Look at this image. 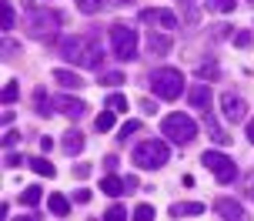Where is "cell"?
Returning <instances> with one entry per match:
<instances>
[{"label":"cell","mask_w":254,"mask_h":221,"mask_svg":"<svg viewBox=\"0 0 254 221\" xmlns=\"http://www.w3.org/2000/svg\"><path fill=\"white\" fill-rule=\"evenodd\" d=\"M221 111H224V117H228L231 124H238V121H244V117H248V101L231 91V94H224V97H221Z\"/></svg>","instance_id":"52a82bcc"},{"label":"cell","mask_w":254,"mask_h":221,"mask_svg":"<svg viewBox=\"0 0 254 221\" xmlns=\"http://www.w3.org/2000/svg\"><path fill=\"white\" fill-rule=\"evenodd\" d=\"M140 111H144V114H154V111H157V101H140Z\"/></svg>","instance_id":"8d00e7d4"},{"label":"cell","mask_w":254,"mask_h":221,"mask_svg":"<svg viewBox=\"0 0 254 221\" xmlns=\"http://www.w3.org/2000/svg\"><path fill=\"white\" fill-rule=\"evenodd\" d=\"M127 80V74H121V71H107V74H97V84L101 87H121Z\"/></svg>","instance_id":"603a6c76"},{"label":"cell","mask_w":254,"mask_h":221,"mask_svg":"<svg viewBox=\"0 0 254 221\" xmlns=\"http://www.w3.org/2000/svg\"><path fill=\"white\" fill-rule=\"evenodd\" d=\"M127 104H130V101H127L124 94H111V97H107V107H111V111H117V114H124Z\"/></svg>","instance_id":"4316f807"},{"label":"cell","mask_w":254,"mask_h":221,"mask_svg":"<svg viewBox=\"0 0 254 221\" xmlns=\"http://www.w3.org/2000/svg\"><path fill=\"white\" fill-rule=\"evenodd\" d=\"M214 215L217 218H244V208L234 198H217L214 201Z\"/></svg>","instance_id":"4fadbf2b"},{"label":"cell","mask_w":254,"mask_h":221,"mask_svg":"<svg viewBox=\"0 0 254 221\" xmlns=\"http://www.w3.org/2000/svg\"><path fill=\"white\" fill-rule=\"evenodd\" d=\"M184 3H190V0H184Z\"/></svg>","instance_id":"7bdbcfd3"},{"label":"cell","mask_w":254,"mask_h":221,"mask_svg":"<svg viewBox=\"0 0 254 221\" xmlns=\"http://www.w3.org/2000/svg\"><path fill=\"white\" fill-rule=\"evenodd\" d=\"M74 174H77V178H87V174H90V164H77Z\"/></svg>","instance_id":"74e56055"},{"label":"cell","mask_w":254,"mask_h":221,"mask_svg":"<svg viewBox=\"0 0 254 221\" xmlns=\"http://www.w3.org/2000/svg\"><path fill=\"white\" fill-rule=\"evenodd\" d=\"M17 94H20L17 80H7V84H3V104H13V101H17Z\"/></svg>","instance_id":"f546056e"},{"label":"cell","mask_w":254,"mask_h":221,"mask_svg":"<svg viewBox=\"0 0 254 221\" xmlns=\"http://www.w3.org/2000/svg\"><path fill=\"white\" fill-rule=\"evenodd\" d=\"M54 111L64 114V117H70V121H77V117H84L87 104L77 101V97H70V94H61V97H54Z\"/></svg>","instance_id":"ba28073f"},{"label":"cell","mask_w":254,"mask_h":221,"mask_svg":"<svg viewBox=\"0 0 254 221\" xmlns=\"http://www.w3.org/2000/svg\"><path fill=\"white\" fill-rule=\"evenodd\" d=\"M197 77H201V80H217V77H221V67H217V64H204L201 71H197Z\"/></svg>","instance_id":"f1b7e54d"},{"label":"cell","mask_w":254,"mask_h":221,"mask_svg":"<svg viewBox=\"0 0 254 221\" xmlns=\"http://www.w3.org/2000/svg\"><path fill=\"white\" fill-rule=\"evenodd\" d=\"M248 141L254 144V121H251V124H248Z\"/></svg>","instance_id":"60d3db41"},{"label":"cell","mask_w":254,"mask_h":221,"mask_svg":"<svg viewBox=\"0 0 254 221\" xmlns=\"http://www.w3.org/2000/svg\"><path fill=\"white\" fill-rule=\"evenodd\" d=\"M104 218H107V221H124V218H127V208L114 205V208H107V211H104Z\"/></svg>","instance_id":"1f68e13d"},{"label":"cell","mask_w":254,"mask_h":221,"mask_svg":"<svg viewBox=\"0 0 254 221\" xmlns=\"http://www.w3.org/2000/svg\"><path fill=\"white\" fill-rule=\"evenodd\" d=\"M140 128H144V124H140V121H127L124 128L117 131V138H121V141H127V138H134V134H137Z\"/></svg>","instance_id":"83f0119b"},{"label":"cell","mask_w":254,"mask_h":221,"mask_svg":"<svg viewBox=\"0 0 254 221\" xmlns=\"http://www.w3.org/2000/svg\"><path fill=\"white\" fill-rule=\"evenodd\" d=\"M54 147V138H47V134H44V138H40V151H51Z\"/></svg>","instance_id":"f35d334b"},{"label":"cell","mask_w":254,"mask_h":221,"mask_svg":"<svg viewBox=\"0 0 254 221\" xmlns=\"http://www.w3.org/2000/svg\"><path fill=\"white\" fill-rule=\"evenodd\" d=\"M238 7V0H207V10H214V13H231Z\"/></svg>","instance_id":"484cf974"},{"label":"cell","mask_w":254,"mask_h":221,"mask_svg":"<svg viewBox=\"0 0 254 221\" xmlns=\"http://www.w3.org/2000/svg\"><path fill=\"white\" fill-rule=\"evenodd\" d=\"M201 164L214 174L217 184H234V178H238V164H234V157L221 154V151H204Z\"/></svg>","instance_id":"5b68a950"},{"label":"cell","mask_w":254,"mask_h":221,"mask_svg":"<svg viewBox=\"0 0 254 221\" xmlns=\"http://www.w3.org/2000/svg\"><path fill=\"white\" fill-rule=\"evenodd\" d=\"M167 215L171 218H197V215H204V205L201 201H184V205H174Z\"/></svg>","instance_id":"9a60e30c"},{"label":"cell","mask_w":254,"mask_h":221,"mask_svg":"<svg viewBox=\"0 0 254 221\" xmlns=\"http://www.w3.org/2000/svg\"><path fill=\"white\" fill-rule=\"evenodd\" d=\"M167 157H171V147H167L164 141H157V138H147V141H140L137 147H134L130 161H134V168L154 171V168H164Z\"/></svg>","instance_id":"7a4b0ae2"},{"label":"cell","mask_w":254,"mask_h":221,"mask_svg":"<svg viewBox=\"0 0 254 221\" xmlns=\"http://www.w3.org/2000/svg\"><path fill=\"white\" fill-rule=\"evenodd\" d=\"M101 191L111 198H121V195H130V188H127V178H117L114 171L107 174V178H101Z\"/></svg>","instance_id":"8fae6325"},{"label":"cell","mask_w":254,"mask_h":221,"mask_svg":"<svg viewBox=\"0 0 254 221\" xmlns=\"http://www.w3.org/2000/svg\"><path fill=\"white\" fill-rule=\"evenodd\" d=\"M17 141H20V134H17V131H7V134H3V147H13Z\"/></svg>","instance_id":"e575fe53"},{"label":"cell","mask_w":254,"mask_h":221,"mask_svg":"<svg viewBox=\"0 0 254 221\" xmlns=\"http://www.w3.org/2000/svg\"><path fill=\"white\" fill-rule=\"evenodd\" d=\"M64 24V13L61 10H47V7H30L24 17V30L27 37L40 40V44H47V40L57 37V30Z\"/></svg>","instance_id":"6da1fadb"},{"label":"cell","mask_w":254,"mask_h":221,"mask_svg":"<svg viewBox=\"0 0 254 221\" xmlns=\"http://www.w3.org/2000/svg\"><path fill=\"white\" fill-rule=\"evenodd\" d=\"M161 131H164L167 141H174V144H190L194 138H197V124H194V117L181 114V111L167 114L164 121H161Z\"/></svg>","instance_id":"3957f363"},{"label":"cell","mask_w":254,"mask_h":221,"mask_svg":"<svg viewBox=\"0 0 254 221\" xmlns=\"http://www.w3.org/2000/svg\"><path fill=\"white\" fill-rule=\"evenodd\" d=\"M251 198H254V188H251Z\"/></svg>","instance_id":"b9f144b4"},{"label":"cell","mask_w":254,"mask_h":221,"mask_svg":"<svg viewBox=\"0 0 254 221\" xmlns=\"http://www.w3.org/2000/svg\"><path fill=\"white\" fill-rule=\"evenodd\" d=\"M188 101H190V107H197V111H211V104H214V94H211V87H207V80L190 87V91H188Z\"/></svg>","instance_id":"9c48e42d"},{"label":"cell","mask_w":254,"mask_h":221,"mask_svg":"<svg viewBox=\"0 0 254 221\" xmlns=\"http://www.w3.org/2000/svg\"><path fill=\"white\" fill-rule=\"evenodd\" d=\"M13 24H17V13H13L10 0H3V3H0V27H3V30H13Z\"/></svg>","instance_id":"cb8c5ba5"},{"label":"cell","mask_w":254,"mask_h":221,"mask_svg":"<svg viewBox=\"0 0 254 221\" xmlns=\"http://www.w3.org/2000/svg\"><path fill=\"white\" fill-rule=\"evenodd\" d=\"M34 101H37V114H54V97H47V91H44V87H40L37 94H34Z\"/></svg>","instance_id":"d4e9b609"},{"label":"cell","mask_w":254,"mask_h":221,"mask_svg":"<svg viewBox=\"0 0 254 221\" xmlns=\"http://www.w3.org/2000/svg\"><path fill=\"white\" fill-rule=\"evenodd\" d=\"M3 164H7V168H17V164H20V157H17V154H7V157H3Z\"/></svg>","instance_id":"ab89813d"},{"label":"cell","mask_w":254,"mask_h":221,"mask_svg":"<svg viewBox=\"0 0 254 221\" xmlns=\"http://www.w3.org/2000/svg\"><path fill=\"white\" fill-rule=\"evenodd\" d=\"M30 168H34V174H40V178H54V174H57V168H54L47 157H30Z\"/></svg>","instance_id":"ffe728a7"},{"label":"cell","mask_w":254,"mask_h":221,"mask_svg":"<svg viewBox=\"0 0 254 221\" xmlns=\"http://www.w3.org/2000/svg\"><path fill=\"white\" fill-rule=\"evenodd\" d=\"M47 208H51V215H57V218H67V215H70V201L64 195H51L47 198Z\"/></svg>","instance_id":"ac0fdd59"},{"label":"cell","mask_w":254,"mask_h":221,"mask_svg":"<svg viewBox=\"0 0 254 221\" xmlns=\"http://www.w3.org/2000/svg\"><path fill=\"white\" fill-rule=\"evenodd\" d=\"M251 3H254V0H251Z\"/></svg>","instance_id":"ee69618b"},{"label":"cell","mask_w":254,"mask_h":221,"mask_svg":"<svg viewBox=\"0 0 254 221\" xmlns=\"http://www.w3.org/2000/svg\"><path fill=\"white\" fill-rule=\"evenodd\" d=\"M171 47H174V44H171L167 34H154V30L147 34V54H151V57H167Z\"/></svg>","instance_id":"7c38bea8"},{"label":"cell","mask_w":254,"mask_h":221,"mask_svg":"<svg viewBox=\"0 0 254 221\" xmlns=\"http://www.w3.org/2000/svg\"><path fill=\"white\" fill-rule=\"evenodd\" d=\"M104 64V51L97 44H84V54H80V67H101Z\"/></svg>","instance_id":"2e32d148"},{"label":"cell","mask_w":254,"mask_h":221,"mask_svg":"<svg viewBox=\"0 0 254 221\" xmlns=\"http://www.w3.org/2000/svg\"><path fill=\"white\" fill-rule=\"evenodd\" d=\"M234 44H238V47H251V30H241V34L234 37Z\"/></svg>","instance_id":"836d02e7"},{"label":"cell","mask_w":254,"mask_h":221,"mask_svg":"<svg viewBox=\"0 0 254 221\" xmlns=\"http://www.w3.org/2000/svg\"><path fill=\"white\" fill-rule=\"evenodd\" d=\"M111 47L121 61H134L137 57V34H134V27L127 24H114L111 27Z\"/></svg>","instance_id":"8992f818"},{"label":"cell","mask_w":254,"mask_h":221,"mask_svg":"<svg viewBox=\"0 0 254 221\" xmlns=\"http://www.w3.org/2000/svg\"><path fill=\"white\" fill-rule=\"evenodd\" d=\"M61 57L70 61V64H80V54H84V40L80 37H61Z\"/></svg>","instance_id":"30bf717a"},{"label":"cell","mask_w":254,"mask_h":221,"mask_svg":"<svg viewBox=\"0 0 254 221\" xmlns=\"http://www.w3.org/2000/svg\"><path fill=\"white\" fill-rule=\"evenodd\" d=\"M74 201H77V205H87V201H90V191H87V188L74 191Z\"/></svg>","instance_id":"d590c367"},{"label":"cell","mask_w":254,"mask_h":221,"mask_svg":"<svg viewBox=\"0 0 254 221\" xmlns=\"http://www.w3.org/2000/svg\"><path fill=\"white\" fill-rule=\"evenodd\" d=\"M54 80H57L61 87H67V91H80V87H84V77H80V74H74V71H67V67L54 71Z\"/></svg>","instance_id":"5bb4252c"},{"label":"cell","mask_w":254,"mask_h":221,"mask_svg":"<svg viewBox=\"0 0 254 221\" xmlns=\"http://www.w3.org/2000/svg\"><path fill=\"white\" fill-rule=\"evenodd\" d=\"M40 198H44L40 184H30V188H24V195H20V205L24 208H34V205H40Z\"/></svg>","instance_id":"7402d4cb"},{"label":"cell","mask_w":254,"mask_h":221,"mask_svg":"<svg viewBox=\"0 0 254 221\" xmlns=\"http://www.w3.org/2000/svg\"><path fill=\"white\" fill-rule=\"evenodd\" d=\"M77 7L84 13H97V10H104V0H74Z\"/></svg>","instance_id":"4dcf8cb0"},{"label":"cell","mask_w":254,"mask_h":221,"mask_svg":"<svg viewBox=\"0 0 254 221\" xmlns=\"http://www.w3.org/2000/svg\"><path fill=\"white\" fill-rule=\"evenodd\" d=\"M181 20L174 10H167V7H157V27H164V30H174Z\"/></svg>","instance_id":"44dd1931"},{"label":"cell","mask_w":254,"mask_h":221,"mask_svg":"<svg viewBox=\"0 0 254 221\" xmlns=\"http://www.w3.org/2000/svg\"><path fill=\"white\" fill-rule=\"evenodd\" d=\"M151 91L161 97V101H174L184 91V74L174 71V67H161L151 74Z\"/></svg>","instance_id":"277c9868"},{"label":"cell","mask_w":254,"mask_h":221,"mask_svg":"<svg viewBox=\"0 0 254 221\" xmlns=\"http://www.w3.org/2000/svg\"><path fill=\"white\" fill-rule=\"evenodd\" d=\"M151 218H154L151 205H137V208H134V221H151Z\"/></svg>","instance_id":"d6a6232c"},{"label":"cell","mask_w":254,"mask_h":221,"mask_svg":"<svg viewBox=\"0 0 254 221\" xmlns=\"http://www.w3.org/2000/svg\"><path fill=\"white\" fill-rule=\"evenodd\" d=\"M114 121H117V111H111V107H107V111H101V114H97L94 131H97V134H107V131L114 128Z\"/></svg>","instance_id":"d6986e66"},{"label":"cell","mask_w":254,"mask_h":221,"mask_svg":"<svg viewBox=\"0 0 254 221\" xmlns=\"http://www.w3.org/2000/svg\"><path fill=\"white\" fill-rule=\"evenodd\" d=\"M64 151H67V154H80V151H84V134H80V131H67V134H64Z\"/></svg>","instance_id":"e0dca14e"}]
</instances>
